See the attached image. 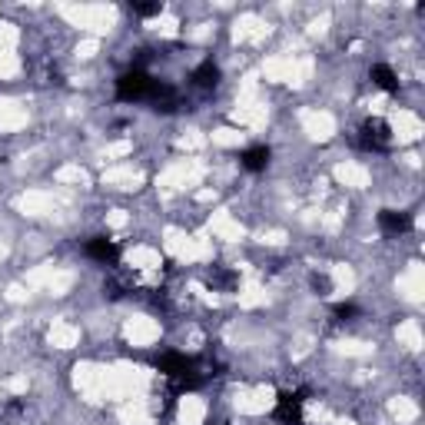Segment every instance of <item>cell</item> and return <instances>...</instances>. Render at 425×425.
<instances>
[{
	"label": "cell",
	"mask_w": 425,
	"mask_h": 425,
	"mask_svg": "<svg viewBox=\"0 0 425 425\" xmlns=\"http://www.w3.org/2000/svg\"><path fill=\"white\" fill-rule=\"evenodd\" d=\"M133 10H136L140 17H153V14H160V10H163V3H136Z\"/></svg>",
	"instance_id": "10"
},
{
	"label": "cell",
	"mask_w": 425,
	"mask_h": 425,
	"mask_svg": "<svg viewBox=\"0 0 425 425\" xmlns=\"http://www.w3.org/2000/svg\"><path fill=\"white\" fill-rule=\"evenodd\" d=\"M156 90V80L143 70H129L116 80V93H120V100H149Z\"/></svg>",
	"instance_id": "1"
},
{
	"label": "cell",
	"mask_w": 425,
	"mask_h": 425,
	"mask_svg": "<svg viewBox=\"0 0 425 425\" xmlns=\"http://www.w3.org/2000/svg\"><path fill=\"white\" fill-rule=\"evenodd\" d=\"M359 143L366 149H372V153H382V149H388V143H392V136H388V127L382 123V120H369L366 127H362V136H359Z\"/></svg>",
	"instance_id": "3"
},
{
	"label": "cell",
	"mask_w": 425,
	"mask_h": 425,
	"mask_svg": "<svg viewBox=\"0 0 425 425\" xmlns=\"http://www.w3.org/2000/svg\"><path fill=\"white\" fill-rule=\"evenodd\" d=\"M193 83L203 87V90H213V87L220 83V67H216L213 60H203V63L193 70Z\"/></svg>",
	"instance_id": "7"
},
{
	"label": "cell",
	"mask_w": 425,
	"mask_h": 425,
	"mask_svg": "<svg viewBox=\"0 0 425 425\" xmlns=\"http://www.w3.org/2000/svg\"><path fill=\"white\" fill-rule=\"evenodd\" d=\"M369 76H372V83H375V87H382V90H388V93L399 90V76H395V70H392V67H386V63H375V67L369 70Z\"/></svg>",
	"instance_id": "8"
},
{
	"label": "cell",
	"mask_w": 425,
	"mask_h": 425,
	"mask_svg": "<svg viewBox=\"0 0 425 425\" xmlns=\"http://www.w3.org/2000/svg\"><path fill=\"white\" fill-rule=\"evenodd\" d=\"M379 226L386 233H408L412 229V216L408 213H399V209H382L379 213Z\"/></svg>",
	"instance_id": "5"
},
{
	"label": "cell",
	"mask_w": 425,
	"mask_h": 425,
	"mask_svg": "<svg viewBox=\"0 0 425 425\" xmlns=\"http://www.w3.org/2000/svg\"><path fill=\"white\" fill-rule=\"evenodd\" d=\"M302 402H306V388L302 392H282L276 406V419L282 425H302Z\"/></svg>",
	"instance_id": "2"
},
{
	"label": "cell",
	"mask_w": 425,
	"mask_h": 425,
	"mask_svg": "<svg viewBox=\"0 0 425 425\" xmlns=\"http://www.w3.org/2000/svg\"><path fill=\"white\" fill-rule=\"evenodd\" d=\"M87 256L96 259V262H113V259L120 256V249H116V242L107 240V236H96V240L87 242Z\"/></svg>",
	"instance_id": "4"
},
{
	"label": "cell",
	"mask_w": 425,
	"mask_h": 425,
	"mask_svg": "<svg viewBox=\"0 0 425 425\" xmlns=\"http://www.w3.org/2000/svg\"><path fill=\"white\" fill-rule=\"evenodd\" d=\"M333 315L339 319V322H346V319H352V315H359V306H352V302H339L333 309Z\"/></svg>",
	"instance_id": "9"
},
{
	"label": "cell",
	"mask_w": 425,
	"mask_h": 425,
	"mask_svg": "<svg viewBox=\"0 0 425 425\" xmlns=\"http://www.w3.org/2000/svg\"><path fill=\"white\" fill-rule=\"evenodd\" d=\"M240 163L249 169V173H262V169L269 167V147H249V149H242Z\"/></svg>",
	"instance_id": "6"
}]
</instances>
